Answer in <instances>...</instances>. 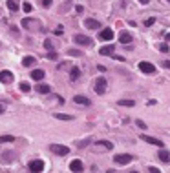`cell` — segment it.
Masks as SVG:
<instances>
[{
	"instance_id": "20",
	"label": "cell",
	"mask_w": 170,
	"mask_h": 173,
	"mask_svg": "<svg viewBox=\"0 0 170 173\" xmlns=\"http://www.w3.org/2000/svg\"><path fill=\"white\" fill-rule=\"evenodd\" d=\"M13 157H15V155H13L11 151H4V155H2V162H5V164H7V162H13Z\"/></svg>"
},
{
	"instance_id": "8",
	"label": "cell",
	"mask_w": 170,
	"mask_h": 173,
	"mask_svg": "<svg viewBox=\"0 0 170 173\" xmlns=\"http://www.w3.org/2000/svg\"><path fill=\"white\" fill-rule=\"evenodd\" d=\"M99 38H101V40H112V38H114V29H110V27L101 29V31H99Z\"/></svg>"
},
{
	"instance_id": "6",
	"label": "cell",
	"mask_w": 170,
	"mask_h": 173,
	"mask_svg": "<svg viewBox=\"0 0 170 173\" xmlns=\"http://www.w3.org/2000/svg\"><path fill=\"white\" fill-rule=\"evenodd\" d=\"M106 84H108V82H106V78H103V77H101V78H97V80H95V93H99V95L106 93Z\"/></svg>"
},
{
	"instance_id": "11",
	"label": "cell",
	"mask_w": 170,
	"mask_h": 173,
	"mask_svg": "<svg viewBox=\"0 0 170 173\" xmlns=\"http://www.w3.org/2000/svg\"><path fill=\"white\" fill-rule=\"evenodd\" d=\"M0 82L11 84V82H13V73H11V71H0Z\"/></svg>"
},
{
	"instance_id": "4",
	"label": "cell",
	"mask_w": 170,
	"mask_h": 173,
	"mask_svg": "<svg viewBox=\"0 0 170 173\" xmlns=\"http://www.w3.org/2000/svg\"><path fill=\"white\" fill-rule=\"evenodd\" d=\"M73 42L79 44V46H92V38L86 36V35H79V33L73 36Z\"/></svg>"
},
{
	"instance_id": "40",
	"label": "cell",
	"mask_w": 170,
	"mask_h": 173,
	"mask_svg": "<svg viewBox=\"0 0 170 173\" xmlns=\"http://www.w3.org/2000/svg\"><path fill=\"white\" fill-rule=\"evenodd\" d=\"M4 111H5V106H4V104H0V115H2Z\"/></svg>"
},
{
	"instance_id": "18",
	"label": "cell",
	"mask_w": 170,
	"mask_h": 173,
	"mask_svg": "<svg viewBox=\"0 0 170 173\" xmlns=\"http://www.w3.org/2000/svg\"><path fill=\"white\" fill-rule=\"evenodd\" d=\"M37 91H38V93H42V95H46V93H49V91H51V88H49L48 84H38V86H37Z\"/></svg>"
},
{
	"instance_id": "26",
	"label": "cell",
	"mask_w": 170,
	"mask_h": 173,
	"mask_svg": "<svg viewBox=\"0 0 170 173\" xmlns=\"http://www.w3.org/2000/svg\"><path fill=\"white\" fill-rule=\"evenodd\" d=\"M68 55H70V57H81L82 53H81L79 49H68Z\"/></svg>"
},
{
	"instance_id": "3",
	"label": "cell",
	"mask_w": 170,
	"mask_h": 173,
	"mask_svg": "<svg viewBox=\"0 0 170 173\" xmlns=\"http://www.w3.org/2000/svg\"><path fill=\"white\" fill-rule=\"evenodd\" d=\"M134 161V157L130 155V153H123V155H117V157H114V162L115 164H121V166H125V164H130Z\"/></svg>"
},
{
	"instance_id": "27",
	"label": "cell",
	"mask_w": 170,
	"mask_h": 173,
	"mask_svg": "<svg viewBox=\"0 0 170 173\" xmlns=\"http://www.w3.org/2000/svg\"><path fill=\"white\" fill-rule=\"evenodd\" d=\"M22 9H24L26 13H29V11H31L33 7H31V4H29V2H24V4H22Z\"/></svg>"
},
{
	"instance_id": "32",
	"label": "cell",
	"mask_w": 170,
	"mask_h": 173,
	"mask_svg": "<svg viewBox=\"0 0 170 173\" xmlns=\"http://www.w3.org/2000/svg\"><path fill=\"white\" fill-rule=\"evenodd\" d=\"M159 49H161L163 53H167V51H168V44H161V46H159Z\"/></svg>"
},
{
	"instance_id": "2",
	"label": "cell",
	"mask_w": 170,
	"mask_h": 173,
	"mask_svg": "<svg viewBox=\"0 0 170 173\" xmlns=\"http://www.w3.org/2000/svg\"><path fill=\"white\" fill-rule=\"evenodd\" d=\"M137 67H139V69H141L145 75H154V73L157 71L154 64H150V62H145V60H143V62H139V64H137Z\"/></svg>"
},
{
	"instance_id": "17",
	"label": "cell",
	"mask_w": 170,
	"mask_h": 173,
	"mask_svg": "<svg viewBox=\"0 0 170 173\" xmlns=\"http://www.w3.org/2000/svg\"><path fill=\"white\" fill-rule=\"evenodd\" d=\"M31 77H33V80H42L44 78V71L42 69H33L31 71Z\"/></svg>"
},
{
	"instance_id": "42",
	"label": "cell",
	"mask_w": 170,
	"mask_h": 173,
	"mask_svg": "<svg viewBox=\"0 0 170 173\" xmlns=\"http://www.w3.org/2000/svg\"><path fill=\"white\" fill-rule=\"evenodd\" d=\"M165 40H170V33L168 35H165Z\"/></svg>"
},
{
	"instance_id": "15",
	"label": "cell",
	"mask_w": 170,
	"mask_h": 173,
	"mask_svg": "<svg viewBox=\"0 0 170 173\" xmlns=\"http://www.w3.org/2000/svg\"><path fill=\"white\" fill-rule=\"evenodd\" d=\"M75 104H81V106H90V99H86L84 95H75L73 97Z\"/></svg>"
},
{
	"instance_id": "31",
	"label": "cell",
	"mask_w": 170,
	"mask_h": 173,
	"mask_svg": "<svg viewBox=\"0 0 170 173\" xmlns=\"http://www.w3.org/2000/svg\"><path fill=\"white\" fill-rule=\"evenodd\" d=\"M48 58H49V60H57V53H55V51H49V53H48Z\"/></svg>"
},
{
	"instance_id": "43",
	"label": "cell",
	"mask_w": 170,
	"mask_h": 173,
	"mask_svg": "<svg viewBox=\"0 0 170 173\" xmlns=\"http://www.w3.org/2000/svg\"><path fill=\"white\" fill-rule=\"evenodd\" d=\"M130 173H139V171H130Z\"/></svg>"
},
{
	"instance_id": "13",
	"label": "cell",
	"mask_w": 170,
	"mask_h": 173,
	"mask_svg": "<svg viewBox=\"0 0 170 173\" xmlns=\"http://www.w3.org/2000/svg\"><path fill=\"white\" fill-rule=\"evenodd\" d=\"M114 49H115V46H114V44H108V46H103L99 53H101L103 57H112V53H114Z\"/></svg>"
},
{
	"instance_id": "30",
	"label": "cell",
	"mask_w": 170,
	"mask_h": 173,
	"mask_svg": "<svg viewBox=\"0 0 170 173\" xmlns=\"http://www.w3.org/2000/svg\"><path fill=\"white\" fill-rule=\"evenodd\" d=\"M20 89H22L24 93H27V91H29L31 88H29V84H26V82H22V84H20Z\"/></svg>"
},
{
	"instance_id": "14",
	"label": "cell",
	"mask_w": 170,
	"mask_h": 173,
	"mask_svg": "<svg viewBox=\"0 0 170 173\" xmlns=\"http://www.w3.org/2000/svg\"><path fill=\"white\" fill-rule=\"evenodd\" d=\"M157 159H159L161 162H165V164H170V151H167V150H161V151L157 153Z\"/></svg>"
},
{
	"instance_id": "7",
	"label": "cell",
	"mask_w": 170,
	"mask_h": 173,
	"mask_svg": "<svg viewBox=\"0 0 170 173\" xmlns=\"http://www.w3.org/2000/svg\"><path fill=\"white\" fill-rule=\"evenodd\" d=\"M141 140H145V142H148V144H154V146H159V148L163 150V142H161L159 139H156V137H150V135H141Z\"/></svg>"
},
{
	"instance_id": "28",
	"label": "cell",
	"mask_w": 170,
	"mask_h": 173,
	"mask_svg": "<svg viewBox=\"0 0 170 173\" xmlns=\"http://www.w3.org/2000/svg\"><path fill=\"white\" fill-rule=\"evenodd\" d=\"M152 24H156V18H154V16H150V18H146V20H145V26H148V27H150Z\"/></svg>"
},
{
	"instance_id": "12",
	"label": "cell",
	"mask_w": 170,
	"mask_h": 173,
	"mask_svg": "<svg viewBox=\"0 0 170 173\" xmlns=\"http://www.w3.org/2000/svg\"><path fill=\"white\" fill-rule=\"evenodd\" d=\"M84 26H86L88 29H99V27H101V22H99V20H93V18H86V20H84Z\"/></svg>"
},
{
	"instance_id": "16",
	"label": "cell",
	"mask_w": 170,
	"mask_h": 173,
	"mask_svg": "<svg viewBox=\"0 0 170 173\" xmlns=\"http://www.w3.org/2000/svg\"><path fill=\"white\" fill-rule=\"evenodd\" d=\"M95 146L97 148H103V150H112L114 148V144L108 142V140H99V142H95Z\"/></svg>"
},
{
	"instance_id": "41",
	"label": "cell",
	"mask_w": 170,
	"mask_h": 173,
	"mask_svg": "<svg viewBox=\"0 0 170 173\" xmlns=\"http://www.w3.org/2000/svg\"><path fill=\"white\" fill-rule=\"evenodd\" d=\"M139 2H141V4H148L150 0H139Z\"/></svg>"
},
{
	"instance_id": "39",
	"label": "cell",
	"mask_w": 170,
	"mask_h": 173,
	"mask_svg": "<svg viewBox=\"0 0 170 173\" xmlns=\"http://www.w3.org/2000/svg\"><path fill=\"white\" fill-rule=\"evenodd\" d=\"M97 69H99L101 73H104V71H106V67H104V66H97Z\"/></svg>"
},
{
	"instance_id": "44",
	"label": "cell",
	"mask_w": 170,
	"mask_h": 173,
	"mask_svg": "<svg viewBox=\"0 0 170 173\" xmlns=\"http://www.w3.org/2000/svg\"><path fill=\"white\" fill-rule=\"evenodd\" d=\"M167 2H170V0H167Z\"/></svg>"
},
{
	"instance_id": "23",
	"label": "cell",
	"mask_w": 170,
	"mask_h": 173,
	"mask_svg": "<svg viewBox=\"0 0 170 173\" xmlns=\"http://www.w3.org/2000/svg\"><path fill=\"white\" fill-rule=\"evenodd\" d=\"M117 104H119V106H125V108H132V106H136V102H134V100H125V99H121Z\"/></svg>"
},
{
	"instance_id": "29",
	"label": "cell",
	"mask_w": 170,
	"mask_h": 173,
	"mask_svg": "<svg viewBox=\"0 0 170 173\" xmlns=\"http://www.w3.org/2000/svg\"><path fill=\"white\" fill-rule=\"evenodd\" d=\"M44 47L49 49V51H53V42H51V40H46V42H44Z\"/></svg>"
},
{
	"instance_id": "19",
	"label": "cell",
	"mask_w": 170,
	"mask_h": 173,
	"mask_svg": "<svg viewBox=\"0 0 170 173\" xmlns=\"http://www.w3.org/2000/svg\"><path fill=\"white\" fill-rule=\"evenodd\" d=\"M35 62H37V60H35L33 57H26V58L22 60V66H26V67H31V66H35Z\"/></svg>"
},
{
	"instance_id": "9",
	"label": "cell",
	"mask_w": 170,
	"mask_h": 173,
	"mask_svg": "<svg viewBox=\"0 0 170 173\" xmlns=\"http://www.w3.org/2000/svg\"><path fill=\"white\" fill-rule=\"evenodd\" d=\"M70 170H71L73 173H81L82 170H84V166H82V162H81L79 159H75V161L70 162Z\"/></svg>"
},
{
	"instance_id": "35",
	"label": "cell",
	"mask_w": 170,
	"mask_h": 173,
	"mask_svg": "<svg viewBox=\"0 0 170 173\" xmlns=\"http://www.w3.org/2000/svg\"><path fill=\"white\" fill-rule=\"evenodd\" d=\"M161 66H163V67H167V69H170V60H163V62H161Z\"/></svg>"
},
{
	"instance_id": "38",
	"label": "cell",
	"mask_w": 170,
	"mask_h": 173,
	"mask_svg": "<svg viewBox=\"0 0 170 173\" xmlns=\"http://www.w3.org/2000/svg\"><path fill=\"white\" fill-rule=\"evenodd\" d=\"M112 57H114V58H115V60H121V62H123V60H125V57H119V55H112Z\"/></svg>"
},
{
	"instance_id": "36",
	"label": "cell",
	"mask_w": 170,
	"mask_h": 173,
	"mask_svg": "<svg viewBox=\"0 0 170 173\" xmlns=\"http://www.w3.org/2000/svg\"><path fill=\"white\" fill-rule=\"evenodd\" d=\"M148 171H150V173H161L157 168H156V166H150V170H148Z\"/></svg>"
},
{
	"instance_id": "25",
	"label": "cell",
	"mask_w": 170,
	"mask_h": 173,
	"mask_svg": "<svg viewBox=\"0 0 170 173\" xmlns=\"http://www.w3.org/2000/svg\"><path fill=\"white\" fill-rule=\"evenodd\" d=\"M13 140H15L13 135H2L0 137V142H13Z\"/></svg>"
},
{
	"instance_id": "34",
	"label": "cell",
	"mask_w": 170,
	"mask_h": 173,
	"mask_svg": "<svg viewBox=\"0 0 170 173\" xmlns=\"http://www.w3.org/2000/svg\"><path fill=\"white\" fill-rule=\"evenodd\" d=\"M51 4H53V0H42V5H44V7H49Z\"/></svg>"
},
{
	"instance_id": "24",
	"label": "cell",
	"mask_w": 170,
	"mask_h": 173,
	"mask_svg": "<svg viewBox=\"0 0 170 173\" xmlns=\"http://www.w3.org/2000/svg\"><path fill=\"white\" fill-rule=\"evenodd\" d=\"M55 119H59V120H73L71 115H62V113H55Z\"/></svg>"
},
{
	"instance_id": "37",
	"label": "cell",
	"mask_w": 170,
	"mask_h": 173,
	"mask_svg": "<svg viewBox=\"0 0 170 173\" xmlns=\"http://www.w3.org/2000/svg\"><path fill=\"white\" fill-rule=\"evenodd\" d=\"M75 11H77V13H82V11H84V7H82V5H77V7H75Z\"/></svg>"
},
{
	"instance_id": "22",
	"label": "cell",
	"mask_w": 170,
	"mask_h": 173,
	"mask_svg": "<svg viewBox=\"0 0 170 173\" xmlns=\"http://www.w3.org/2000/svg\"><path fill=\"white\" fill-rule=\"evenodd\" d=\"M7 7H9V11H18V2L16 0H7Z\"/></svg>"
},
{
	"instance_id": "5",
	"label": "cell",
	"mask_w": 170,
	"mask_h": 173,
	"mask_svg": "<svg viewBox=\"0 0 170 173\" xmlns=\"http://www.w3.org/2000/svg\"><path fill=\"white\" fill-rule=\"evenodd\" d=\"M42 170H44V162H42V161L35 159V161H31V162H29V171H31V173H40Z\"/></svg>"
},
{
	"instance_id": "33",
	"label": "cell",
	"mask_w": 170,
	"mask_h": 173,
	"mask_svg": "<svg viewBox=\"0 0 170 173\" xmlns=\"http://www.w3.org/2000/svg\"><path fill=\"white\" fill-rule=\"evenodd\" d=\"M136 124H137V126H139L141 130H145V128H146V124H145L143 120H136Z\"/></svg>"
},
{
	"instance_id": "10",
	"label": "cell",
	"mask_w": 170,
	"mask_h": 173,
	"mask_svg": "<svg viewBox=\"0 0 170 173\" xmlns=\"http://www.w3.org/2000/svg\"><path fill=\"white\" fill-rule=\"evenodd\" d=\"M119 40H121V44H130L134 40V36H132L130 31H121L119 33Z\"/></svg>"
},
{
	"instance_id": "21",
	"label": "cell",
	"mask_w": 170,
	"mask_h": 173,
	"mask_svg": "<svg viewBox=\"0 0 170 173\" xmlns=\"http://www.w3.org/2000/svg\"><path fill=\"white\" fill-rule=\"evenodd\" d=\"M79 77H81V69H79V67H71V73H70V78H71V80H77Z\"/></svg>"
},
{
	"instance_id": "1",
	"label": "cell",
	"mask_w": 170,
	"mask_h": 173,
	"mask_svg": "<svg viewBox=\"0 0 170 173\" xmlns=\"http://www.w3.org/2000/svg\"><path fill=\"white\" fill-rule=\"evenodd\" d=\"M49 151L55 153V155H59V157H64V155L70 153V148L68 146H62V144H51L49 146Z\"/></svg>"
}]
</instances>
